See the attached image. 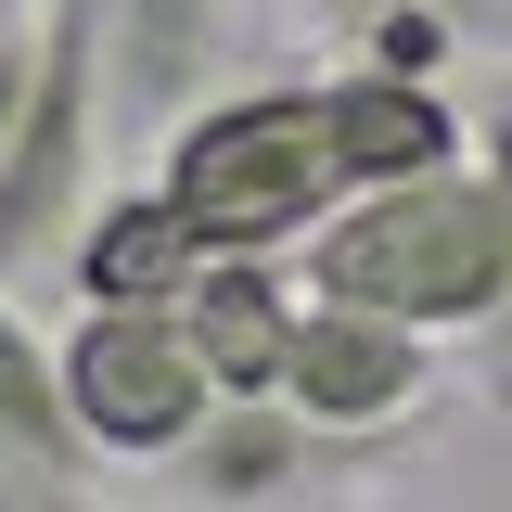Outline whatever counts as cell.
I'll list each match as a JSON object with an SVG mask.
<instances>
[{
    "label": "cell",
    "instance_id": "6da1fadb",
    "mask_svg": "<svg viewBox=\"0 0 512 512\" xmlns=\"http://www.w3.org/2000/svg\"><path fill=\"white\" fill-rule=\"evenodd\" d=\"M308 295L333 308L410 320L423 346H487L512 308V231L487 167H448V180H397V192H346L308 244Z\"/></svg>",
    "mask_w": 512,
    "mask_h": 512
},
{
    "label": "cell",
    "instance_id": "7a4b0ae2",
    "mask_svg": "<svg viewBox=\"0 0 512 512\" xmlns=\"http://www.w3.org/2000/svg\"><path fill=\"white\" fill-rule=\"evenodd\" d=\"M154 180H167V205L192 218L205 256H295L320 218L346 205L320 77H295V90H218V103L167 141Z\"/></svg>",
    "mask_w": 512,
    "mask_h": 512
},
{
    "label": "cell",
    "instance_id": "3957f363",
    "mask_svg": "<svg viewBox=\"0 0 512 512\" xmlns=\"http://www.w3.org/2000/svg\"><path fill=\"white\" fill-rule=\"evenodd\" d=\"M90 205H103V13L52 0L39 13V90H26V128L0 154V295L26 269H64Z\"/></svg>",
    "mask_w": 512,
    "mask_h": 512
},
{
    "label": "cell",
    "instance_id": "277c9868",
    "mask_svg": "<svg viewBox=\"0 0 512 512\" xmlns=\"http://www.w3.org/2000/svg\"><path fill=\"white\" fill-rule=\"evenodd\" d=\"M52 384H64V423L90 461H180L218 410L180 308H77L52 333Z\"/></svg>",
    "mask_w": 512,
    "mask_h": 512
},
{
    "label": "cell",
    "instance_id": "5b68a950",
    "mask_svg": "<svg viewBox=\"0 0 512 512\" xmlns=\"http://www.w3.org/2000/svg\"><path fill=\"white\" fill-rule=\"evenodd\" d=\"M423 397H436V346H423L410 320H372V308L308 295V333H295L282 410H295L320 448H372V436H397Z\"/></svg>",
    "mask_w": 512,
    "mask_h": 512
},
{
    "label": "cell",
    "instance_id": "8992f818",
    "mask_svg": "<svg viewBox=\"0 0 512 512\" xmlns=\"http://www.w3.org/2000/svg\"><path fill=\"white\" fill-rule=\"evenodd\" d=\"M103 13V128L180 141L231 77V0H90Z\"/></svg>",
    "mask_w": 512,
    "mask_h": 512
},
{
    "label": "cell",
    "instance_id": "52a82bcc",
    "mask_svg": "<svg viewBox=\"0 0 512 512\" xmlns=\"http://www.w3.org/2000/svg\"><path fill=\"white\" fill-rule=\"evenodd\" d=\"M180 333H192V359H205V384H218V410L282 397L295 333H308V282L282 256H205L180 282Z\"/></svg>",
    "mask_w": 512,
    "mask_h": 512
},
{
    "label": "cell",
    "instance_id": "ba28073f",
    "mask_svg": "<svg viewBox=\"0 0 512 512\" xmlns=\"http://www.w3.org/2000/svg\"><path fill=\"white\" fill-rule=\"evenodd\" d=\"M320 116H333V167H346V192H397V180L474 167V128H461V103H448V77L333 64V77H320Z\"/></svg>",
    "mask_w": 512,
    "mask_h": 512
},
{
    "label": "cell",
    "instance_id": "9c48e42d",
    "mask_svg": "<svg viewBox=\"0 0 512 512\" xmlns=\"http://www.w3.org/2000/svg\"><path fill=\"white\" fill-rule=\"evenodd\" d=\"M192 269H205V244H192V218L167 205V180L103 192V205L77 218V244H64L77 308H180V282H192Z\"/></svg>",
    "mask_w": 512,
    "mask_h": 512
},
{
    "label": "cell",
    "instance_id": "30bf717a",
    "mask_svg": "<svg viewBox=\"0 0 512 512\" xmlns=\"http://www.w3.org/2000/svg\"><path fill=\"white\" fill-rule=\"evenodd\" d=\"M308 461H333V448L282 410V397H244V410H205V436L167 461L205 512H256V500H282V487H308Z\"/></svg>",
    "mask_w": 512,
    "mask_h": 512
},
{
    "label": "cell",
    "instance_id": "8fae6325",
    "mask_svg": "<svg viewBox=\"0 0 512 512\" xmlns=\"http://www.w3.org/2000/svg\"><path fill=\"white\" fill-rule=\"evenodd\" d=\"M346 52L384 64V77H448L461 39H474V0H333Z\"/></svg>",
    "mask_w": 512,
    "mask_h": 512
},
{
    "label": "cell",
    "instance_id": "7c38bea8",
    "mask_svg": "<svg viewBox=\"0 0 512 512\" xmlns=\"http://www.w3.org/2000/svg\"><path fill=\"white\" fill-rule=\"evenodd\" d=\"M474 167H487V192H500V231H512V116L474 128ZM487 359H500V384H512V308H500V333H487Z\"/></svg>",
    "mask_w": 512,
    "mask_h": 512
},
{
    "label": "cell",
    "instance_id": "4fadbf2b",
    "mask_svg": "<svg viewBox=\"0 0 512 512\" xmlns=\"http://www.w3.org/2000/svg\"><path fill=\"white\" fill-rule=\"evenodd\" d=\"M26 90H39V26L0 39V154H13V128H26Z\"/></svg>",
    "mask_w": 512,
    "mask_h": 512
},
{
    "label": "cell",
    "instance_id": "5bb4252c",
    "mask_svg": "<svg viewBox=\"0 0 512 512\" xmlns=\"http://www.w3.org/2000/svg\"><path fill=\"white\" fill-rule=\"evenodd\" d=\"M39 13H52V0H0V39H13V26H39Z\"/></svg>",
    "mask_w": 512,
    "mask_h": 512
},
{
    "label": "cell",
    "instance_id": "9a60e30c",
    "mask_svg": "<svg viewBox=\"0 0 512 512\" xmlns=\"http://www.w3.org/2000/svg\"><path fill=\"white\" fill-rule=\"evenodd\" d=\"M474 13H487V0H474Z\"/></svg>",
    "mask_w": 512,
    "mask_h": 512
}]
</instances>
